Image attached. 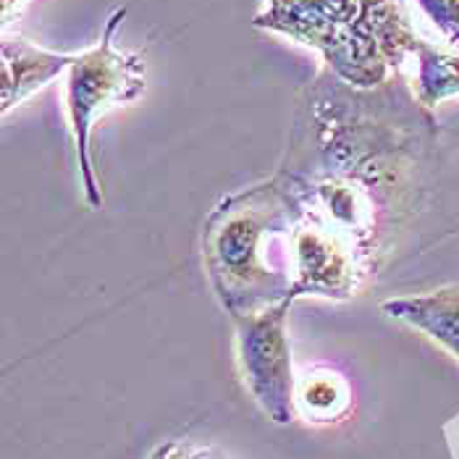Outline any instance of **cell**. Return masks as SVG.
Listing matches in <instances>:
<instances>
[{
    "mask_svg": "<svg viewBox=\"0 0 459 459\" xmlns=\"http://www.w3.org/2000/svg\"><path fill=\"white\" fill-rule=\"evenodd\" d=\"M302 218L283 174L223 197L205 221L203 263L221 307L245 318L291 297V239Z\"/></svg>",
    "mask_w": 459,
    "mask_h": 459,
    "instance_id": "cell-1",
    "label": "cell"
},
{
    "mask_svg": "<svg viewBox=\"0 0 459 459\" xmlns=\"http://www.w3.org/2000/svg\"><path fill=\"white\" fill-rule=\"evenodd\" d=\"M252 27L313 48L342 82L376 90L386 84L420 37L373 0H265Z\"/></svg>",
    "mask_w": 459,
    "mask_h": 459,
    "instance_id": "cell-2",
    "label": "cell"
},
{
    "mask_svg": "<svg viewBox=\"0 0 459 459\" xmlns=\"http://www.w3.org/2000/svg\"><path fill=\"white\" fill-rule=\"evenodd\" d=\"M126 16V8H116L106 22L100 39L74 56V64L64 74V106L69 121L76 166L84 186V200L92 211L103 208V192L90 155L92 129L108 110L140 100L147 90L144 58L140 53L121 50L116 45L118 27Z\"/></svg>",
    "mask_w": 459,
    "mask_h": 459,
    "instance_id": "cell-3",
    "label": "cell"
},
{
    "mask_svg": "<svg viewBox=\"0 0 459 459\" xmlns=\"http://www.w3.org/2000/svg\"><path fill=\"white\" fill-rule=\"evenodd\" d=\"M294 299L237 318V354L245 384L273 423H291L297 407V378L291 370V342L286 318Z\"/></svg>",
    "mask_w": 459,
    "mask_h": 459,
    "instance_id": "cell-4",
    "label": "cell"
},
{
    "mask_svg": "<svg viewBox=\"0 0 459 459\" xmlns=\"http://www.w3.org/2000/svg\"><path fill=\"white\" fill-rule=\"evenodd\" d=\"M0 61V113L8 116L30 95L64 76L74 64V56L45 50L16 32H3Z\"/></svg>",
    "mask_w": 459,
    "mask_h": 459,
    "instance_id": "cell-5",
    "label": "cell"
},
{
    "mask_svg": "<svg viewBox=\"0 0 459 459\" xmlns=\"http://www.w3.org/2000/svg\"><path fill=\"white\" fill-rule=\"evenodd\" d=\"M394 320H402L459 359V286H444L420 297H396L381 305Z\"/></svg>",
    "mask_w": 459,
    "mask_h": 459,
    "instance_id": "cell-6",
    "label": "cell"
},
{
    "mask_svg": "<svg viewBox=\"0 0 459 459\" xmlns=\"http://www.w3.org/2000/svg\"><path fill=\"white\" fill-rule=\"evenodd\" d=\"M294 407L307 423H336L352 407V389L342 373L320 368L297 381Z\"/></svg>",
    "mask_w": 459,
    "mask_h": 459,
    "instance_id": "cell-7",
    "label": "cell"
},
{
    "mask_svg": "<svg viewBox=\"0 0 459 459\" xmlns=\"http://www.w3.org/2000/svg\"><path fill=\"white\" fill-rule=\"evenodd\" d=\"M415 82H412V92L418 98V103L428 110L441 106L449 98L459 95V53L438 48L433 42L420 39L415 48Z\"/></svg>",
    "mask_w": 459,
    "mask_h": 459,
    "instance_id": "cell-8",
    "label": "cell"
},
{
    "mask_svg": "<svg viewBox=\"0 0 459 459\" xmlns=\"http://www.w3.org/2000/svg\"><path fill=\"white\" fill-rule=\"evenodd\" d=\"M423 16L452 48L459 50V0H415Z\"/></svg>",
    "mask_w": 459,
    "mask_h": 459,
    "instance_id": "cell-9",
    "label": "cell"
},
{
    "mask_svg": "<svg viewBox=\"0 0 459 459\" xmlns=\"http://www.w3.org/2000/svg\"><path fill=\"white\" fill-rule=\"evenodd\" d=\"M152 459H208V457H205V452H200V449H192V446H184V444H169V446L158 449Z\"/></svg>",
    "mask_w": 459,
    "mask_h": 459,
    "instance_id": "cell-10",
    "label": "cell"
},
{
    "mask_svg": "<svg viewBox=\"0 0 459 459\" xmlns=\"http://www.w3.org/2000/svg\"><path fill=\"white\" fill-rule=\"evenodd\" d=\"M30 0H0V22H3V32L11 30L13 22H19V16L24 13Z\"/></svg>",
    "mask_w": 459,
    "mask_h": 459,
    "instance_id": "cell-11",
    "label": "cell"
},
{
    "mask_svg": "<svg viewBox=\"0 0 459 459\" xmlns=\"http://www.w3.org/2000/svg\"><path fill=\"white\" fill-rule=\"evenodd\" d=\"M384 13H389V16H396V19H404V13H402V5H399V0H373Z\"/></svg>",
    "mask_w": 459,
    "mask_h": 459,
    "instance_id": "cell-12",
    "label": "cell"
}]
</instances>
